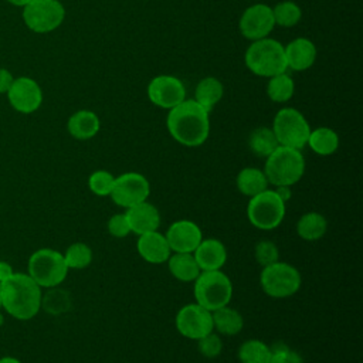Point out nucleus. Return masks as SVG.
<instances>
[{
  "label": "nucleus",
  "mask_w": 363,
  "mask_h": 363,
  "mask_svg": "<svg viewBox=\"0 0 363 363\" xmlns=\"http://www.w3.org/2000/svg\"><path fill=\"white\" fill-rule=\"evenodd\" d=\"M210 112L194 99H184L169 109L166 126L170 136L183 146L203 145L210 133Z\"/></svg>",
  "instance_id": "obj_1"
},
{
  "label": "nucleus",
  "mask_w": 363,
  "mask_h": 363,
  "mask_svg": "<svg viewBox=\"0 0 363 363\" xmlns=\"http://www.w3.org/2000/svg\"><path fill=\"white\" fill-rule=\"evenodd\" d=\"M41 296L40 285L28 274L13 272L0 282L1 306L16 319L34 318L41 308Z\"/></svg>",
  "instance_id": "obj_2"
},
{
  "label": "nucleus",
  "mask_w": 363,
  "mask_h": 363,
  "mask_svg": "<svg viewBox=\"0 0 363 363\" xmlns=\"http://www.w3.org/2000/svg\"><path fill=\"white\" fill-rule=\"evenodd\" d=\"M247 68L258 75L271 78L286 71L284 45L274 38H261L251 43L244 55Z\"/></svg>",
  "instance_id": "obj_3"
},
{
  "label": "nucleus",
  "mask_w": 363,
  "mask_h": 363,
  "mask_svg": "<svg viewBox=\"0 0 363 363\" xmlns=\"http://www.w3.org/2000/svg\"><path fill=\"white\" fill-rule=\"evenodd\" d=\"M264 173L269 184L294 186L305 173V159L301 150L278 146L268 157H265Z\"/></svg>",
  "instance_id": "obj_4"
},
{
  "label": "nucleus",
  "mask_w": 363,
  "mask_h": 363,
  "mask_svg": "<svg viewBox=\"0 0 363 363\" xmlns=\"http://www.w3.org/2000/svg\"><path fill=\"white\" fill-rule=\"evenodd\" d=\"M193 282L196 302L210 312L228 305L233 296V284L221 269L201 271Z\"/></svg>",
  "instance_id": "obj_5"
},
{
  "label": "nucleus",
  "mask_w": 363,
  "mask_h": 363,
  "mask_svg": "<svg viewBox=\"0 0 363 363\" xmlns=\"http://www.w3.org/2000/svg\"><path fill=\"white\" fill-rule=\"evenodd\" d=\"M68 267L64 255L51 248H40L28 258V275L40 288L58 286L67 277Z\"/></svg>",
  "instance_id": "obj_6"
},
{
  "label": "nucleus",
  "mask_w": 363,
  "mask_h": 363,
  "mask_svg": "<svg viewBox=\"0 0 363 363\" xmlns=\"http://www.w3.org/2000/svg\"><path fill=\"white\" fill-rule=\"evenodd\" d=\"M281 146L301 150L306 146L311 126L306 118L295 108H282L277 112L272 128Z\"/></svg>",
  "instance_id": "obj_7"
},
{
  "label": "nucleus",
  "mask_w": 363,
  "mask_h": 363,
  "mask_svg": "<svg viewBox=\"0 0 363 363\" xmlns=\"http://www.w3.org/2000/svg\"><path fill=\"white\" fill-rule=\"evenodd\" d=\"M285 211V203L271 189H267L257 196L250 197V201L247 204L248 221L259 230L277 228L284 221Z\"/></svg>",
  "instance_id": "obj_8"
},
{
  "label": "nucleus",
  "mask_w": 363,
  "mask_h": 363,
  "mask_svg": "<svg viewBox=\"0 0 363 363\" xmlns=\"http://www.w3.org/2000/svg\"><path fill=\"white\" fill-rule=\"evenodd\" d=\"M259 282L264 292L271 298H288L299 291L302 278L294 265L277 261L262 267Z\"/></svg>",
  "instance_id": "obj_9"
},
{
  "label": "nucleus",
  "mask_w": 363,
  "mask_h": 363,
  "mask_svg": "<svg viewBox=\"0 0 363 363\" xmlns=\"http://www.w3.org/2000/svg\"><path fill=\"white\" fill-rule=\"evenodd\" d=\"M65 9L58 0H31L24 6L23 18L26 26L34 33H50L61 26Z\"/></svg>",
  "instance_id": "obj_10"
},
{
  "label": "nucleus",
  "mask_w": 363,
  "mask_h": 363,
  "mask_svg": "<svg viewBox=\"0 0 363 363\" xmlns=\"http://www.w3.org/2000/svg\"><path fill=\"white\" fill-rule=\"evenodd\" d=\"M150 194L149 180L136 172H126L115 177L111 190L112 201L123 208H129L138 203L147 200Z\"/></svg>",
  "instance_id": "obj_11"
},
{
  "label": "nucleus",
  "mask_w": 363,
  "mask_h": 363,
  "mask_svg": "<svg viewBox=\"0 0 363 363\" xmlns=\"http://www.w3.org/2000/svg\"><path fill=\"white\" fill-rule=\"evenodd\" d=\"M177 332L191 340H199L200 337L208 335L214 330L211 312L197 302L187 303L179 309L176 319Z\"/></svg>",
  "instance_id": "obj_12"
},
{
  "label": "nucleus",
  "mask_w": 363,
  "mask_h": 363,
  "mask_svg": "<svg viewBox=\"0 0 363 363\" xmlns=\"http://www.w3.org/2000/svg\"><path fill=\"white\" fill-rule=\"evenodd\" d=\"M150 102L163 109H172L186 99V86L177 77L157 75L147 85Z\"/></svg>",
  "instance_id": "obj_13"
},
{
  "label": "nucleus",
  "mask_w": 363,
  "mask_h": 363,
  "mask_svg": "<svg viewBox=\"0 0 363 363\" xmlns=\"http://www.w3.org/2000/svg\"><path fill=\"white\" fill-rule=\"evenodd\" d=\"M241 34L251 41L261 40L269 35V33L275 27L272 9L267 4L257 3L250 6L241 14L238 23Z\"/></svg>",
  "instance_id": "obj_14"
},
{
  "label": "nucleus",
  "mask_w": 363,
  "mask_h": 363,
  "mask_svg": "<svg viewBox=\"0 0 363 363\" xmlns=\"http://www.w3.org/2000/svg\"><path fill=\"white\" fill-rule=\"evenodd\" d=\"M7 95L11 106L21 113H31L37 111L43 102L40 85L28 77L14 79L7 91Z\"/></svg>",
  "instance_id": "obj_15"
},
{
  "label": "nucleus",
  "mask_w": 363,
  "mask_h": 363,
  "mask_svg": "<svg viewBox=\"0 0 363 363\" xmlns=\"http://www.w3.org/2000/svg\"><path fill=\"white\" fill-rule=\"evenodd\" d=\"M164 237L167 240L170 251L193 252L203 240V233L194 221L177 220L170 224Z\"/></svg>",
  "instance_id": "obj_16"
},
{
  "label": "nucleus",
  "mask_w": 363,
  "mask_h": 363,
  "mask_svg": "<svg viewBox=\"0 0 363 363\" xmlns=\"http://www.w3.org/2000/svg\"><path fill=\"white\" fill-rule=\"evenodd\" d=\"M284 51L286 67L294 71H305L311 68L315 64L318 55L316 45L305 37H299L288 43L284 47Z\"/></svg>",
  "instance_id": "obj_17"
},
{
  "label": "nucleus",
  "mask_w": 363,
  "mask_h": 363,
  "mask_svg": "<svg viewBox=\"0 0 363 363\" xmlns=\"http://www.w3.org/2000/svg\"><path fill=\"white\" fill-rule=\"evenodd\" d=\"M130 225V231L140 235L149 231H156L160 225L159 210L147 200L138 203L125 211Z\"/></svg>",
  "instance_id": "obj_18"
},
{
  "label": "nucleus",
  "mask_w": 363,
  "mask_h": 363,
  "mask_svg": "<svg viewBox=\"0 0 363 363\" xmlns=\"http://www.w3.org/2000/svg\"><path fill=\"white\" fill-rule=\"evenodd\" d=\"M193 255L200 271L221 269L227 261L225 245L217 238L201 240Z\"/></svg>",
  "instance_id": "obj_19"
},
{
  "label": "nucleus",
  "mask_w": 363,
  "mask_h": 363,
  "mask_svg": "<svg viewBox=\"0 0 363 363\" xmlns=\"http://www.w3.org/2000/svg\"><path fill=\"white\" fill-rule=\"evenodd\" d=\"M136 248L139 255L146 262H150V264L166 262L172 252L164 234L157 233V230L140 234L138 238Z\"/></svg>",
  "instance_id": "obj_20"
},
{
  "label": "nucleus",
  "mask_w": 363,
  "mask_h": 363,
  "mask_svg": "<svg viewBox=\"0 0 363 363\" xmlns=\"http://www.w3.org/2000/svg\"><path fill=\"white\" fill-rule=\"evenodd\" d=\"M101 128L98 115L88 109H81L72 113L68 119L67 129L69 135L78 140H88L94 138Z\"/></svg>",
  "instance_id": "obj_21"
},
{
  "label": "nucleus",
  "mask_w": 363,
  "mask_h": 363,
  "mask_svg": "<svg viewBox=\"0 0 363 363\" xmlns=\"http://www.w3.org/2000/svg\"><path fill=\"white\" fill-rule=\"evenodd\" d=\"M170 274L182 282H193L201 272L193 252H174L167 258Z\"/></svg>",
  "instance_id": "obj_22"
},
{
  "label": "nucleus",
  "mask_w": 363,
  "mask_h": 363,
  "mask_svg": "<svg viewBox=\"0 0 363 363\" xmlns=\"http://www.w3.org/2000/svg\"><path fill=\"white\" fill-rule=\"evenodd\" d=\"M237 189L247 197H254L268 189V180L264 170L257 167H244L235 179Z\"/></svg>",
  "instance_id": "obj_23"
},
{
  "label": "nucleus",
  "mask_w": 363,
  "mask_h": 363,
  "mask_svg": "<svg viewBox=\"0 0 363 363\" xmlns=\"http://www.w3.org/2000/svg\"><path fill=\"white\" fill-rule=\"evenodd\" d=\"M211 316H213V328L218 333L225 336L237 335L238 332H241L244 326V319L241 313L237 309L230 308L228 305L213 311Z\"/></svg>",
  "instance_id": "obj_24"
},
{
  "label": "nucleus",
  "mask_w": 363,
  "mask_h": 363,
  "mask_svg": "<svg viewBox=\"0 0 363 363\" xmlns=\"http://www.w3.org/2000/svg\"><path fill=\"white\" fill-rule=\"evenodd\" d=\"M224 94V86L216 77L203 78L194 91V101L200 104L204 109L211 112V109L220 102Z\"/></svg>",
  "instance_id": "obj_25"
},
{
  "label": "nucleus",
  "mask_w": 363,
  "mask_h": 363,
  "mask_svg": "<svg viewBox=\"0 0 363 363\" xmlns=\"http://www.w3.org/2000/svg\"><path fill=\"white\" fill-rule=\"evenodd\" d=\"M328 230V221L323 214L318 211H309L301 216L296 223V233L305 241H316L325 235Z\"/></svg>",
  "instance_id": "obj_26"
},
{
  "label": "nucleus",
  "mask_w": 363,
  "mask_h": 363,
  "mask_svg": "<svg viewBox=\"0 0 363 363\" xmlns=\"http://www.w3.org/2000/svg\"><path fill=\"white\" fill-rule=\"evenodd\" d=\"M306 145L315 153L320 156H329L339 147V135L328 126H320L311 130Z\"/></svg>",
  "instance_id": "obj_27"
},
{
  "label": "nucleus",
  "mask_w": 363,
  "mask_h": 363,
  "mask_svg": "<svg viewBox=\"0 0 363 363\" xmlns=\"http://www.w3.org/2000/svg\"><path fill=\"white\" fill-rule=\"evenodd\" d=\"M248 146L255 156L268 157L279 146V143L271 128L259 126L250 133Z\"/></svg>",
  "instance_id": "obj_28"
},
{
  "label": "nucleus",
  "mask_w": 363,
  "mask_h": 363,
  "mask_svg": "<svg viewBox=\"0 0 363 363\" xmlns=\"http://www.w3.org/2000/svg\"><path fill=\"white\" fill-rule=\"evenodd\" d=\"M295 82L291 75L286 72H281L269 78L267 84V95L272 102H286L294 96Z\"/></svg>",
  "instance_id": "obj_29"
},
{
  "label": "nucleus",
  "mask_w": 363,
  "mask_h": 363,
  "mask_svg": "<svg viewBox=\"0 0 363 363\" xmlns=\"http://www.w3.org/2000/svg\"><path fill=\"white\" fill-rule=\"evenodd\" d=\"M271 354V347L258 339L245 340L238 349V359L241 363H269Z\"/></svg>",
  "instance_id": "obj_30"
},
{
  "label": "nucleus",
  "mask_w": 363,
  "mask_h": 363,
  "mask_svg": "<svg viewBox=\"0 0 363 363\" xmlns=\"http://www.w3.org/2000/svg\"><path fill=\"white\" fill-rule=\"evenodd\" d=\"M41 306L47 313L61 315L71 308V296L65 289L52 286L41 296Z\"/></svg>",
  "instance_id": "obj_31"
},
{
  "label": "nucleus",
  "mask_w": 363,
  "mask_h": 363,
  "mask_svg": "<svg viewBox=\"0 0 363 363\" xmlns=\"http://www.w3.org/2000/svg\"><path fill=\"white\" fill-rule=\"evenodd\" d=\"M272 16H274L275 26L294 27L299 23V20L302 17V10L296 3L286 0V1L278 3L272 9Z\"/></svg>",
  "instance_id": "obj_32"
},
{
  "label": "nucleus",
  "mask_w": 363,
  "mask_h": 363,
  "mask_svg": "<svg viewBox=\"0 0 363 363\" xmlns=\"http://www.w3.org/2000/svg\"><path fill=\"white\" fill-rule=\"evenodd\" d=\"M62 255L68 269H84L92 262V250L85 242L71 244Z\"/></svg>",
  "instance_id": "obj_33"
},
{
  "label": "nucleus",
  "mask_w": 363,
  "mask_h": 363,
  "mask_svg": "<svg viewBox=\"0 0 363 363\" xmlns=\"http://www.w3.org/2000/svg\"><path fill=\"white\" fill-rule=\"evenodd\" d=\"M113 174L109 173L108 170H96L91 173L88 179V187L89 190L96 194V196H109L112 186H113Z\"/></svg>",
  "instance_id": "obj_34"
},
{
  "label": "nucleus",
  "mask_w": 363,
  "mask_h": 363,
  "mask_svg": "<svg viewBox=\"0 0 363 363\" xmlns=\"http://www.w3.org/2000/svg\"><path fill=\"white\" fill-rule=\"evenodd\" d=\"M254 255H255V259L259 265L267 267V265L274 264V262L278 261L279 251H278V247L275 245V242H272L269 240H262V241L257 242L255 250H254Z\"/></svg>",
  "instance_id": "obj_35"
},
{
  "label": "nucleus",
  "mask_w": 363,
  "mask_h": 363,
  "mask_svg": "<svg viewBox=\"0 0 363 363\" xmlns=\"http://www.w3.org/2000/svg\"><path fill=\"white\" fill-rule=\"evenodd\" d=\"M197 347H199V352L207 357V359H213V357H217L221 350H223V342L220 339L218 335H216V332H210L208 335L200 337L197 340Z\"/></svg>",
  "instance_id": "obj_36"
},
{
  "label": "nucleus",
  "mask_w": 363,
  "mask_h": 363,
  "mask_svg": "<svg viewBox=\"0 0 363 363\" xmlns=\"http://www.w3.org/2000/svg\"><path fill=\"white\" fill-rule=\"evenodd\" d=\"M272 354L269 359V363H305L299 353L295 350H291L285 345H278L271 347Z\"/></svg>",
  "instance_id": "obj_37"
},
{
  "label": "nucleus",
  "mask_w": 363,
  "mask_h": 363,
  "mask_svg": "<svg viewBox=\"0 0 363 363\" xmlns=\"http://www.w3.org/2000/svg\"><path fill=\"white\" fill-rule=\"evenodd\" d=\"M108 233L115 237V238H123L126 237L130 231V225L129 221L126 218L125 213H119V214H113L109 220H108Z\"/></svg>",
  "instance_id": "obj_38"
},
{
  "label": "nucleus",
  "mask_w": 363,
  "mask_h": 363,
  "mask_svg": "<svg viewBox=\"0 0 363 363\" xmlns=\"http://www.w3.org/2000/svg\"><path fill=\"white\" fill-rule=\"evenodd\" d=\"M13 81H14L13 75L7 69L0 68V94L7 92L13 84Z\"/></svg>",
  "instance_id": "obj_39"
},
{
  "label": "nucleus",
  "mask_w": 363,
  "mask_h": 363,
  "mask_svg": "<svg viewBox=\"0 0 363 363\" xmlns=\"http://www.w3.org/2000/svg\"><path fill=\"white\" fill-rule=\"evenodd\" d=\"M274 191L278 194V197H279L284 203H286V201L291 199V196H292L291 186H278V187L274 189Z\"/></svg>",
  "instance_id": "obj_40"
},
{
  "label": "nucleus",
  "mask_w": 363,
  "mask_h": 363,
  "mask_svg": "<svg viewBox=\"0 0 363 363\" xmlns=\"http://www.w3.org/2000/svg\"><path fill=\"white\" fill-rule=\"evenodd\" d=\"M11 275H13L11 267H10L7 262L0 261V282L4 281V279H7V278L11 277Z\"/></svg>",
  "instance_id": "obj_41"
},
{
  "label": "nucleus",
  "mask_w": 363,
  "mask_h": 363,
  "mask_svg": "<svg viewBox=\"0 0 363 363\" xmlns=\"http://www.w3.org/2000/svg\"><path fill=\"white\" fill-rule=\"evenodd\" d=\"M0 363H21L18 359L16 357H10V356H6V357H1L0 359Z\"/></svg>",
  "instance_id": "obj_42"
},
{
  "label": "nucleus",
  "mask_w": 363,
  "mask_h": 363,
  "mask_svg": "<svg viewBox=\"0 0 363 363\" xmlns=\"http://www.w3.org/2000/svg\"><path fill=\"white\" fill-rule=\"evenodd\" d=\"M9 3H11V4H14V6H26V4H28L31 0H7Z\"/></svg>",
  "instance_id": "obj_43"
},
{
  "label": "nucleus",
  "mask_w": 363,
  "mask_h": 363,
  "mask_svg": "<svg viewBox=\"0 0 363 363\" xmlns=\"http://www.w3.org/2000/svg\"><path fill=\"white\" fill-rule=\"evenodd\" d=\"M0 308H1V301H0Z\"/></svg>",
  "instance_id": "obj_44"
}]
</instances>
